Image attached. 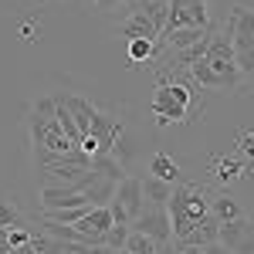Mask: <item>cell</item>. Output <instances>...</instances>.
Segmentation results:
<instances>
[{"label":"cell","instance_id":"1","mask_svg":"<svg viewBox=\"0 0 254 254\" xmlns=\"http://www.w3.org/2000/svg\"><path fill=\"white\" fill-rule=\"evenodd\" d=\"M149 112L156 116L159 126H170V122H190V109L180 102V98L173 95V88H170V81H166V75H159V85H156V95H153V102H149Z\"/></svg>","mask_w":254,"mask_h":254},{"label":"cell","instance_id":"2","mask_svg":"<svg viewBox=\"0 0 254 254\" xmlns=\"http://www.w3.org/2000/svg\"><path fill=\"white\" fill-rule=\"evenodd\" d=\"M176 27H210V0H170L166 31H176Z\"/></svg>","mask_w":254,"mask_h":254},{"label":"cell","instance_id":"3","mask_svg":"<svg viewBox=\"0 0 254 254\" xmlns=\"http://www.w3.org/2000/svg\"><path fill=\"white\" fill-rule=\"evenodd\" d=\"M132 231L153 237L156 244H166V241H173V217L166 207H149L132 220Z\"/></svg>","mask_w":254,"mask_h":254},{"label":"cell","instance_id":"4","mask_svg":"<svg viewBox=\"0 0 254 254\" xmlns=\"http://www.w3.org/2000/svg\"><path fill=\"white\" fill-rule=\"evenodd\" d=\"M231 41H234V51H251L254 48V7L248 3H237L234 10H231V17H227V27H224Z\"/></svg>","mask_w":254,"mask_h":254},{"label":"cell","instance_id":"5","mask_svg":"<svg viewBox=\"0 0 254 254\" xmlns=\"http://www.w3.org/2000/svg\"><path fill=\"white\" fill-rule=\"evenodd\" d=\"M41 210L51 214V210H68V207H92L88 196L75 190V187H61V183H44L41 187Z\"/></svg>","mask_w":254,"mask_h":254},{"label":"cell","instance_id":"6","mask_svg":"<svg viewBox=\"0 0 254 254\" xmlns=\"http://www.w3.org/2000/svg\"><path fill=\"white\" fill-rule=\"evenodd\" d=\"M112 203H119L126 214L136 220L142 210H146V196H142V180L139 176H126L122 183H119V190H116V200Z\"/></svg>","mask_w":254,"mask_h":254},{"label":"cell","instance_id":"7","mask_svg":"<svg viewBox=\"0 0 254 254\" xmlns=\"http://www.w3.org/2000/svg\"><path fill=\"white\" fill-rule=\"evenodd\" d=\"M210 34H214V24L210 27H176V31H166L159 38V48H166V51H187V48H193L200 41H207Z\"/></svg>","mask_w":254,"mask_h":254},{"label":"cell","instance_id":"8","mask_svg":"<svg viewBox=\"0 0 254 254\" xmlns=\"http://www.w3.org/2000/svg\"><path fill=\"white\" fill-rule=\"evenodd\" d=\"M119 34L129 38V41H136V38L159 41V27L153 24V17H149L146 10H126V17H122V24H119Z\"/></svg>","mask_w":254,"mask_h":254},{"label":"cell","instance_id":"9","mask_svg":"<svg viewBox=\"0 0 254 254\" xmlns=\"http://www.w3.org/2000/svg\"><path fill=\"white\" fill-rule=\"evenodd\" d=\"M248 234H254V217H237V220H224V224H220L217 241H220L224 248H234V244H241Z\"/></svg>","mask_w":254,"mask_h":254},{"label":"cell","instance_id":"10","mask_svg":"<svg viewBox=\"0 0 254 254\" xmlns=\"http://www.w3.org/2000/svg\"><path fill=\"white\" fill-rule=\"evenodd\" d=\"M116 190H119V183L95 176V183H92V187H85L81 193L88 196V203H92V207H112V200H116Z\"/></svg>","mask_w":254,"mask_h":254},{"label":"cell","instance_id":"11","mask_svg":"<svg viewBox=\"0 0 254 254\" xmlns=\"http://www.w3.org/2000/svg\"><path fill=\"white\" fill-rule=\"evenodd\" d=\"M129 61L132 64H153V61H159V41L153 38H136L129 41Z\"/></svg>","mask_w":254,"mask_h":254},{"label":"cell","instance_id":"12","mask_svg":"<svg viewBox=\"0 0 254 254\" xmlns=\"http://www.w3.org/2000/svg\"><path fill=\"white\" fill-rule=\"evenodd\" d=\"M142 196H146L149 207H166L170 196H173V183H163L156 176H146L142 180Z\"/></svg>","mask_w":254,"mask_h":254},{"label":"cell","instance_id":"13","mask_svg":"<svg viewBox=\"0 0 254 254\" xmlns=\"http://www.w3.org/2000/svg\"><path fill=\"white\" fill-rule=\"evenodd\" d=\"M149 173L156 176V180H163V183H173L176 187V180H180V163H173L166 153H153V159H149Z\"/></svg>","mask_w":254,"mask_h":254},{"label":"cell","instance_id":"14","mask_svg":"<svg viewBox=\"0 0 254 254\" xmlns=\"http://www.w3.org/2000/svg\"><path fill=\"white\" fill-rule=\"evenodd\" d=\"M92 173L102 176V180H112V183H122V180H126V166H122V163L109 153V156L92 159Z\"/></svg>","mask_w":254,"mask_h":254},{"label":"cell","instance_id":"15","mask_svg":"<svg viewBox=\"0 0 254 254\" xmlns=\"http://www.w3.org/2000/svg\"><path fill=\"white\" fill-rule=\"evenodd\" d=\"M112 156L129 170L132 163H136V156H139V142L132 139V132H119V139H116V149H112Z\"/></svg>","mask_w":254,"mask_h":254},{"label":"cell","instance_id":"16","mask_svg":"<svg viewBox=\"0 0 254 254\" xmlns=\"http://www.w3.org/2000/svg\"><path fill=\"white\" fill-rule=\"evenodd\" d=\"M210 214L224 224V220H237V217H244L241 214V207H237V200H231L227 193H217L214 200H210Z\"/></svg>","mask_w":254,"mask_h":254},{"label":"cell","instance_id":"17","mask_svg":"<svg viewBox=\"0 0 254 254\" xmlns=\"http://www.w3.org/2000/svg\"><path fill=\"white\" fill-rule=\"evenodd\" d=\"M210 173H214V180L227 183V180H237V176L244 173V166H241V159H234V156L227 159V156H224V159H217V163H214V170H210Z\"/></svg>","mask_w":254,"mask_h":254},{"label":"cell","instance_id":"18","mask_svg":"<svg viewBox=\"0 0 254 254\" xmlns=\"http://www.w3.org/2000/svg\"><path fill=\"white\" fill-rule=\"evenodd\" d=\"M156 241L153 237H146V234H139V231H132L129 234V241H126V251L129 254H156Z\"/></svg>","mask_w":254,"mask_h":254},{"label":"cell","instance_id":"19","mask_svg":"<svg viewBox=\"0 0 254 254\" xmlns=\"http://www.w3.org/2000/svg\"><path fill=\"white\" fill-rule=\"evenodd\" d=\"M20 224H24V214H20L10 200H0V231H7V227H20Z\"/></svg>","mask_w":254,"mask_h":254},{"label":"cell","instance_id":"20","mask_svg":"<svg viewBox=\"0 0 254 254\" xmlns=\"http://www.w3.org/2000/svg\"><path fill=\"white\" fill-rule=\"evenodd\" d=\"M129 234H132V227H129V224H116V227L105 234V248L122 251V248H126V241H129Z\"/></svg>","mask_w":254,"mask_h":254},{"label":"cell","instance_id":"21","mask_svg":"<svg viewBox=\"0 0 254 254\" xmlns=\"http://www.w3.org/2000/svg\"><path fill=\"white\" fill-rule=\"evenodd\" d=\"M20 41H24V44H34V41H41V24H38V20L20 24Z\"/></svg>","mask_w":254,"mask_h":254},{"label":"cell","instance_id":"22","mask_svg":"<svg viewBox=\"0 0 254 254\" xmlns=\"http://www.w3.org/2000/svg\"><path fill=\"white\" fill-rule=\"evenodd\" d=\"M237 146H241V153H244V156L254 159V132H244V136L237 139Z\"/></svg>","mask_w":254,"mask_h":254},{"label":"cell","instance_id":"23","mask_svg":"<svg viewBox=\"0 0 254 254\" xmlns=\"http://www.w3.org/2000/svg\"><path fill=\"white\" fill-rule=\"evenodd\" d=\"M196 254H231V248H224L217 241V244H207V248H196Z\"/></svg>","mask_w":254,"mask_h":254},{"label":"cell","instance_id":"24","mask_svg":"<svg viewBox=\"0 0 254 254\" xmlns=\"http://www.w3.org/2000/svg\"><path fill=\"white\" fill-rule=\"evenodd\" d=\"M156 254H180V248H176V241H166V244H159Z\"/></svg>","mask_w":254,"mask_h":254},{"label":"cell","instance_id":"25","mask_svg":"<svg viewBox=\"0 0 254 254\" xmlns=\"http://www.w3.org/2000/svg\"><path fill=\"white\" fill-rule=\"evenodd\" d=\"M38 3H44V0H38Z\"/></svg>","mask_w":254,"mask_h":254},{"label":"cell","instance_id":"26","mask_svg":"<svg viewBox=\"0 0 254 254\" xmlns=\"http://www.w3.org/2000/svg\"><path fill=\"white\" fill-rule=\"evenodd\" d=\"M126 254H129V251H126Z\"/></svg>","mask_w":254,"mask_h":254}]
</instances>
